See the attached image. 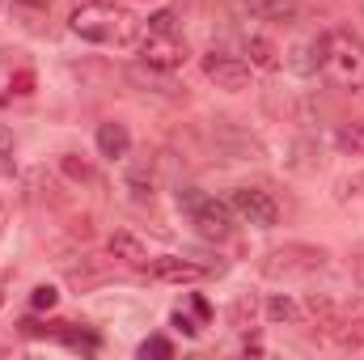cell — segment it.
<instances>
[{
    "mask_svg": "<svg viewBox=\"0 0 364 360\" xmlns=\"http://www.w3.org/2000/svg\"><path fill=\"white\" fill-rule=\"evenodd\" d=\"M68 30L97 47H132L140 38V21L114 0H81L68 13Z\"/></svg>",
    "mask_w": 364,
    "mask_h": 360,
    "instance_id": "obj_1",
    "label": "cell"
},
{
    "mask_svg": "<svg viewBox=\"0 0 364 360\" xmlns=\"http://www.w3.org/2000/svg\"><path fill=\"white\" fill-rule=\"evenodd\" d=\"M326 268V250L322 246H309V242H288V246H275L259 259V271L267 280H309L314 271Z\"/></svg>",
    "mask_w": 364,
    "mask_h": 360,
    "instance_id": "obj_2",
    "label": "cell"
},
{
    "mask_svg": "<svg viewBox=\"0 0 364 360\" xmlns=\"http://www.w3.org/2000/svg\"><path fill=\"white\" fill-rule=\"evenodd\" d=\"M322 43H326V68H322V73H331L339 85L356 81V77L364 73V43H360V34H352L348 26H335V30H326V34H322Z\"/></svg>",
    "mask_w": 364,
    "mask_h": 360,
    "instance_id": "obj_3",
    "label": "cell"
},
{
    "mask_svg": "<svg viewBox=\"0 0 364 360\" xmlns=\"http://www.w3.org/2000/svg\"><path fill=\"white\" fill-rule=\"evenodd\" d=\"M212 136H216V149H220L225 157H233V162H263V157H267L263 140H259L250 127L233 123V119H216Z\"/></svg>",
    "mask_w": 364,
    "mask_h": 360,
    "instance_id": "obj_4",
    "label": "cell"
},
{
    "mask_svg": "<svg viewBox=\"0 0 364 360\" xmlns=\"http://www.w3.org/2000/svg\"><path fill=\"white\" fill-rule=\"evenodd\" d=\"M203 77L225 93L250 90V64H246L242 55H229V51H216V47L203 55Z\"/></svg>",
    "mask_w": 364,
    "mask_h": 360,
    "instance_id": "obj_5",
    "label": "cell"
},
{
    "mask_svg": "<svg viewBox=\"0 0 364 360\" xmlns=\"http://www.w3.org/2000/svg\"><path fill=\"white\" fill-rule=\"evenodd\" d=\"M229 208L246 225H255V229H275V221H279V203H275L267 191H259V186H233Z\"/></svg>",
    "mask_w": 364,
    "mask_h": 360,
    "instance_id": "obj_6",
    "label": "cell"
},
{
    "mask_svg": "<svg viewBox=\"0 0 364 360\" xmlns=\"http://www.w3.org/2000/svg\"><path fill=\"white\" fill-rule=\"evenodd\" d=\"M140 60L161 73H178L186 64V38L182 34H144L140 38Z\"/></svg>",
    "mask_w": 364,
    "mask_h": 360,
    "instance_id": "obj_7",
    "label": "cell"
},
{
    "mask_svg": "<svg viewBox=\"0 0 364 360\" xmlns=\"http://www.w3.org/2000/svg\"><path fill=\"white\" fill-rule=\"evenodd\" d=\"M191 225L208 238V242H220V238H229L233 233V208L225 203V199H212V195H203L191 212Z\"/></svg>",
    "mask_w": 364,
    "mask_h": 360,
    "instance_id": "obj_8",
    "label": "cell"
},
{
    "mask_svg": "<svg viewBox=\"0 0 364 360\" xmlns=\"http://www.w3.org/2000/svg\"><path fill=\"white\" fill-rule=\"evenodd\" d=\"M123 81L132 85V90H140V93H153V97H166V102H174V97H182V85H174L170 81V73H161V68H149L144 60L140 64H127L123 68Z\"/></svg>",
    "mask_w": 364,
    "mask_h": 360,
    "instance_id": "obj_9",
    "label": "cell"
},
{
    "mask_svg": "<svg viewBox=\"0 0 364 360\" xmlns=\"http://www.w3.org/2000/svg\"><path fill=\"white\" fill-rule=\"evenodd\" d=\"M149 275L161 280V284H199V280L212 275V268H203L195 259H178V255H161V259H153Z\"/></svg>",
    "mask_w": 364,
    "mask_h": 360,
    "instance_id": "obj_10",
    "label": "cell"
},
{
    "mask_svg": "<svg viewBox=\"0 0 364 360\" xmlns=\"http://www.w3.org/2000/svg\"><path fill=\"white\" fill-rule=\"evenodd\" d=\"M284 64H288L296 77H318V73L326 68V43H322V34H318V38H301V43H292Z\"/></svg>",
    "mask_w": 364,
    "mask_h": 360,
    "instance_id": "obj_11",
    "label": "cell"
},
{
    "mask_svg": "<svg viewBox=\"0 0 364 360\" xmlns=\"http://www.w3.org/2000/svg\"><path fill=\"white\" fill-rule=\"evenodd\" d=\"M93 140H97V153L106 162H127V153H132V132L123 123H114V119L97 123V136Z\"/></svg>",
    "mask_w": 364,
    "mask_h": 360,
    "instance_id": "obj_12",
    "label": "cell"
},
{
    "mask_svg": "<svg viewBox=\"0 0 364 360\" xmlns=\"http://www.w3.org/2000/svg\"><path fill=\"white\" fill-rule=\"evenodd\" d=\"M242 51L250 55V60H246L250 68H263V73H275V68H279V47H275L272 38H263V34H246Z\"/></svg>",
    "mask_w": 364,
    "mask_h": 360,
    "instance_id": "obj_13",
    "label": "cell"
},
{
    "mask_svg": "<svg viewBox=\"0 0 364 360\" xmlns=\"http://www.w3.org/2000/svg\"><path fill=\"white\" fill-rule=\"evenodd\" d=\"M106 250H110L114 259H123V263H144V259H149L144 242H140L136 233H127V229H114L110 242H106Z\"/></svg>",
    "mask_w": 364,
    "mask_h": 360,
    "instance_id": "obj_14",
    "label": "cell"
},
{
    "mask_svg": "<svg viewBox=\"0 0 364 360\" xmlns=\"http://www.w3.org/2000/svg\"><path fill=\"white\" fill-rule=\"evenodd\" d=\"M255 322H259V301H255L250 292L233 297V305H229V327H233L237 335H250V331H255Z\"/></svg>",
    "mask_w": 364,
    "mask_h": 360,
    "instance_id": "obj_15",
    "label": "cell"
},
{
    "mask_svg": "<svg viewBox=\"0 0 364 360\" xmlns=\"http://www.w3.org/2000/svg\"><path fill=\"white\" fill-rule=\"evenodd\" d=\"M322 331H326L339 348H364V322H360V318H343V314H339V318H335V322H326Z\"/></svg>",
    "mask_w": 364,
    "mask_h": 360,
    "instance_id": "obj_16",
    "label": "cell"
},
{
    "mask_svg": "<svg viewBox=\"0 0 364 360\" xmlns=\"http://www.w3.org/2000/svg\"><path fill=\"white\" fill-rule=\"evenodd\" d=\"M246 9L263 21H292L296 17V0H246Z\"/></svg>",
    "mask_w": 364,
    "mask_h": 360,
    "instance_id": "obj_17",
    "label": "cell"
},
{
    "mask_svg": "<svg viewBox=\"0 0 364 360\" xmlns=\"http://www.w3.org/2000/svg\"><path fill=\"white\" fill-rule=\"evenodd\" d=\"M335 144H339L348 157H364V119L339 123V132H335Z\"/></svg>",
    "mask_w": 364,
    "mask_h": 360,
    "instance_id": "obj_18",
    "label": "cell"
},
{
    "mask_svg": "<svg viewBox=\"0 0 364 360\" xmlns=\"http://www.w3.org/2000/svg\"><path fill=\"white\" fill-rule=\"evenodd\" d=\"M267 318H272L275 327H296V322H301V305H296L292 297L275 292L272 301H267Z\"/></svg>",
    "mask_w": 364,
    "mask_h": 360,
    "instance_id": "obj_19",
    "label": "cell"
},
{
    "mask_svg": "<svg viewBox=\"0 0 364 360\" xmlns=\"http://www.w3.org/2000/svg\"><path fill=\"white\" fill-rule=\"evenodd\" d=\"M55 339H60L68 352H97V335H90V331H77L73 322H60Z\"/></svg>",
    "mask_w": 364,
    "mask_h": 360,
    "instance_id": "obj_20",
    "label": "cell"
},
{
    "mask_svg": "<svg viewBox=\"0 0 364 360\" xmlns=\"http://www.w3.org/2000/svg\"><path fill=\"white\" fill-rule=\"evenodd\" d=\"M127 186H132V195L136 199H153V170L140 162V166H132L127 170Z\"/></svg>",
    "mask_w": 364,
    "mask_h": 360,
    "instance_id": "obj_21",
    "label": "cell"
},
{
    "mask_svg": "<svg viewBox=\"0 0 364 360\" xmlns=\"http://www.w3.org/2000/svg\"><path fill=\"white\" fill-rule=\"evenodd\" d=\"M136 352H140L144 360H149V356H153V360H170V356H174V344H170L166 335H149V339H144Z\"/></svg>",
    "mask_w": 364,
    "mask_h": 360,
    "instance_id": "obj_22",
    "label": "cell"
},
{
    "mask_svg": "<svg viewBox=\"0 0 364 360\" xmlns=\"http://www.w3.org/2000/svg\"><path fill=\"white\" fill-rule=\"evenodd\" d=\"M178 17H174V9H161V13H153L149 17V30L144 34H178V26H174Z\"/></svg>",
    "mask_w": 364,
    "mask_h": 360,
    "instance_id": "obj_23",
    "label": "cell"
},
{
    "mask_svg": "<svg viewBox=\"0 0 364 360\" xmlns=\"http://www.w3.org/2000/svg\"><path fill=\"white\" fill-rule=\"evenodd\" d=\"M30 305H34V309H55V305H60V288H55V284H38V288L30 292Z\"/></svg>",
    "mask_w": 364,
    "mask_h": 360,
    "instance_id": "obj_24",
    "label": "cell"
},
{
    "mask_svg": "<svg viewBox=\"0 0 364 360\" xmlns=\"http://www.w3.org/2000/svg\"><path fill=\"white\" fill-rule=\"evenodd\" d=\"M60 170H64L73 182H90L93 179V170L85 166V162H77V153H64V157H60Z\"/></svg>",
    "mask_w": 364,
    "mask_h": 360,
    "instance_id": "obj_25",
    "label": "cell"
},
{
    "mask_svg": "<svg viewBox=\"0 0 364 360\" xmlns=\"http://www.w3.org/2000/svg\"><path fill=\"white\" fill-rule=\"evenodd\" d=\"M170 322H174V327H178L182 335H186V339H195V335H199V331H203V322H199V318H195V314H191V309H174V314H170Z\"/></svg>",
    "mask_w": 364,
    "mask_h": 360,
    "instance_id": "obj_26",
    "label": "cell"
},
{
    "mask_svg": "<svg viewBox=\"0 0 364 360\" xmlns=\"http://www.w3.org/2000/svg\"><path fill=\"white\" fill-rule=\"evenodd\" d=\"M199 199H203V191H199V186H178V208H182V212H191Z\"/></svg>",
    "mask_w": 364,
    "mask_h": 360,
    "instance_id": "obj_27",
    "label": "cell"
},
{
    "mask_svg": "<svg viewBox=\"0 0 364 360\" xmlns=\"http://www.w3.org/2000/svg\"><path fill=\"white\" fill-rule=\"evenodd\" d=\"M13 149H17V136H13V127L0 123V157H13Z\"/></svg>",
    "mask_w": 364,
    "mask_h": 360,
    "instance_id": "obj_28",
    "label": "cell"
},
{
    "mask_svg": "<svg viewBox=\"0 0 364 360\" xmlns=\"http://www.w3.org/2000/svg\"><path fill=\"white\" fill-rule=\"evenodd\" d=\"M339 191H343V195H364V174H360V179H348Z\"/></svg>",
    "mask_w": 364,
    "mask_h": 360,
    "instance_id": "obj_29",
    "label": "cell"
},
{
    "mask_svg": "<svg viewBox=\"0 0 364 360\" xmlns=\"http://www.w3.org/2000/svg\"><path fill=\"white\" fill-rule=\"evenodd\" d=\"M352 280L364 288V255H356V259H352Z\"/></svg>",
    "mask_w": 364,
    "mask_h": 360,
    "instance_id": "obj_30",
    "label": "cell"
},
{
    "mask_svg": "<svg viewBox=\"0 0 364 360\" xmlns=\"http://www.w3.org/2000/svg\"><path fill=\"white\" fill-rule=\"evenodd\" d=\"M13 4H17V13H21V9H30V13H34V9H47L51 0H13Z\"/></svg>",
    "mask_w": 364,
    "mask_h": 360,
    "instance_id": "obj_31",
    "label": "cell"
},
{
    "mask_svg": "<svg viewBox=\"0 0 364 360\" xmlns=\"http://www.w3.org/2000/svg\"><path fill=\"white\" fill-rule=\"evenodd\" d=\"M0 305H4V292H0Z\"/></svg>",
    "mask_w": 364,
    "mask_h": 360,
    "instance_id": "obj_32",
    "label": "cell"
}]
</instances>
